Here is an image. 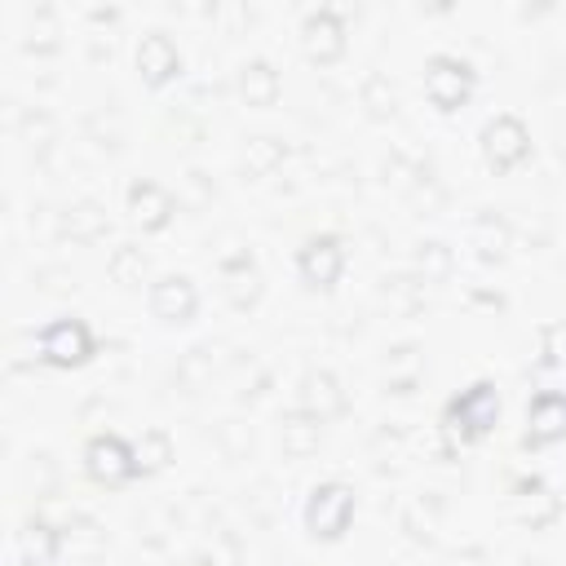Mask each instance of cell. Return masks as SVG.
<instances>
[{
    "mask_svg": "<svg viewBox=\"0 0 566 566\" xmlns=\"http://www.w3.org/2000/svg\"><path fill=\"white\" fill-rule=\"evenodd\" d=\"M349 509H354L349 486L327 482V486H318V491L310 495V504H305V522L314 526V535H327V539H332V535H340V531H345Z\"/></svg>",
    "mask_w": 566,
    "mask_h": 566,
    "instance_id": "obj_1",
    "label": "cell"
},
{
    "mask_svg": "<svg viewBox=\"0 0 566 566\" xmlns=\"http://www.w3.org/2000/svg\"><path fill=\"white\" fill-rule=\"evenodd\" d=\"M40 349H44L49 363H62L66 367V363H80L93 349V340H88V327L80 318H57V323H49L40 332Z\"/></svg>",
    "mask_w": 566,
    "mask_h": 566,
    "instance_id": "obj_2",
    "label": "cell"
},
{
    "mask_svg": "<svg viewBox=\"0 0 566 566\" xmlns=\"http://www.w3.org/2000/svg\"><path fill=\"white\" fill-rule=\"evenodd\" d=\"M84 460H88V473H93L97 482H124V478H133V473H137L133 451H128L119 438H111V433L93 438V442H88V451H84Z\"/></svg>",
    "mask_w": 566,
    "mask_h": 566,
    "instance_id": "obj_3",
    "label": "cell"
},
{
    "mask_svg": "<svg viewBox=\"0 0 566 566\" xmlns=\"http://www.w3.org/2000/svg\"><path fill=\"white\" fill-rule=\"evenodd\" d=\"M301 274H305L314 287H327V283L340 274V243H336L332 234L310 239V243L301 248Z\"/></svg>",
    "mask_w": 566,
    "mask_h": 566,
    "instance_id": "obj_4",
    "label": "cell"
},
{
    "mask_svg": "<svg viewBox=\"0 0 566 566\" xmlns=\"http://www.w3.org/2000/svg\"><path fill=\"white\" fill-rule=\"evenodd\" d=\"M566 429V402L557 394H539L535 407H531V438L535 442H548Z\"/></svg>",
    "mask_w": 566,
    "mask_h": 566,
    "instance_id": "obj_5",
    "label": "cell"
},
{
    "mask_svg": "<svg viewBox=\"0 0 566 566\" xmlns=\"http://www.w3.org/2000/svg\"><path fill=\"white\" fill-rule=\"evenodd\" d=\"M455 411L469 420V433H482V429L495 420V394H491V385H473V389L455 402Z\"/></svg>",
    "mask_w": 566,
    "mask_h": 566,
    "instance_id": "obj_6",
    "label": "cell"
},
{
    "mask_svg": "<svg viewBox=\"0 0 566 566\" xmlns=\"http://www.w3.org/2000/svg\"><path fill=\"white\" fill-rule=\"evenodd\" d=\"M172 305H177L181 318L195 310V292H190L186 279H164V283H159V292H155V310H159L164 318H172Z\"/></svg>",
    "mask_w": 566,
    "mask_h": 566,
    "instance_id": "obj_7",
    "label": "cell"
}]
</instances>
